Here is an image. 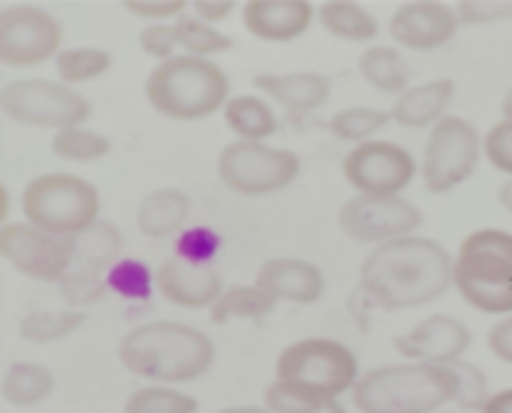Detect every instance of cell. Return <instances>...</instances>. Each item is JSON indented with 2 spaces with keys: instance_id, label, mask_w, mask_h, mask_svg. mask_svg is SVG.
<instances>
[{
  "instance_id": "cell-1",
  "label": "cell",
  "mask_w": 512,
  "mask_h": 413,
  "mask_svg": "<svg viewBox=\"0 0 512 413\" xmlns=\"http://www.w3.org/2000/svg\"><path fill=\"white\" fill-rule=\"evenodd\" d=\"M455 257L432 237H397L362 260L365 295L381 308H420L452 289Z\"/></svg>"
},
{
  "instance_id": "cell-2",
  "label": "cell",
  "mask_w": 512,
  "mask_h": 413,
  "mask_svg": "<svg viewBox=\"0 0 512 413\" xmlns=\"http://www.w3.org/2000/svg\"><path fill=\"white\" fill-rule=\"evenodd\" d=\"M119 362L151 385H183L202 378L215 362V343L180 321L138 324L119 340Z\"/></svg>"
},
{
  "instance_id": "cell-3",
  "label": "cell",
  "mask_w": 512,
  "mask_h": 413,
  "mask_svg": "<svg viewBox=\"0 0 512 413\" xmlns=\"http://www.w3.org/2000/svg\"><path fill=\"white\" fill-rule=\"evenodd\" d=\"M349 394L359 413H436L455 404L458 381L452 365L391 362L359 375Z\"/></svg>"
},
{
  "instance_id": "cell-4",
  "label": "cell",
  "mask_w": 512,
  "mask_h": 413,
  "mask_svg": "<svg viewBox=\"0 0 512 413\" xmlns=\"http://www.w3.org/2000/svg\"><path fill=\"white\" fill-rule=\"evenodd\" d=\"M144 97L160 116L176 122H196L224 109V103L231 100V81L215 61L173 55L148 74Z\"/></svg>"
},
{
  "instance_id": "cell-5",
  "label": "cell",
  "mask_w": 512,
  "mask_h": 413,
  "mask_svg": "<svg viewBox=\"0 0 512 413\" xmlns=\"http://www.w3.org/2000/svg\"><path fill=\"white\" fill-rule=\"evenodd\" d=\"M452 289L484 314H512V234L480 228L464 237L452 266Z\"/></svg>"
},
{
  "instance_id": "cell-6",
  "label": "cell",
  "mask_w": 512,
  "mask_h": 413,
  "mask_svg": "<svg viewBox=\"0 0 512 413\" xmlns=\"http://www.w3.org/2000/svg\"><path fill=\"white\" fill-rule=\"evenodd\" d=\"M20 202L29 225L58 237L84 234L103 212L100 189L77 173H42L26 183Z\"/></svg>"
},
{
  "instance_id": "cell-7",
  "label": "cell",
  "mask_w": 512,
  "mask_h": 413,
  "mask_svg": "<svg viewBox=\"0 0 512 413\" xmlns=\"http://www.w3.org/2000/svg\"><path fill=\"white\" fill-rule=\"evenodd\" d=\"M276 381L308 391L333 407L336 397L356 388L359 359L340 340H327V337L295 340L276 359Z\"/></svg>"
},
{
  "instance_id": "cell-8",
  "label": "cell",
  "mask_w": 512,
  "mask_h": 413,
  "mask_svg": "<svg viewBox=\"0 0 512 413\" xmlns=\"http://www.w3.org/2000/svg\"><path fill=\"white\" fill-rule=\"evenodd\" d=\"M0 113L36 125V129H74L93 116V106L84 93L64 84H52L45 77H20L0 87Z\"/></svg>"
},
{
  "instance_id": "cell-9",
  "label": "cell",
  "mask_w": 512,
  "mask_h": 413,
  "mask_svg": "<svg viewBox=\"0 0 512 413\" xmlns=\"http://www.w3.org/2000/svg\"><path fill=\"white\" fill-rule=\"evenodd\" d=\"M301 173V157L266 141H231L218 157V177L237 196H269L292 186Z\"/></svg>"
},
{
  "instance_id": "cell-10",
  "label": "cell",
  "mask_w": 512,
  "mask_h": 413,
  "mask_svg": "<svg viewBox=\"0 0 512 413\" xmlns=\"http://www.w3.org/2000/svg\"><path fill=\"white\" fill-rule=\"evenodd\" d=\"M480 135L461 116H445L429 129L423 148V186L429 193H452L471 177L480 161Z\"/></svg>"
},
{
  "instance_id": "cell-11",
  "label": "cell",
  "mask_w": 512,
  "mask_h": 413,
  "mask_svg": "<svg viewBox=\"0 0 512 413\" xmlns=\"http://www.w3.org/2000/svg\"><path fill=\"white\" fill-rule=\"evenodd\" d=\"M0 257L26 279L58 282L74 266V237L48 234L29 221H10L0 228Z\"/></svg>"
},
{
  "instance_id": "cell-12",
  "label": "cell",
  "mask_w": 512,
  "mask_h": 413,
  "mask_svg": "<svg viewBox=\"0 0 512 413\" xmlns=\"http://www.w3.org/2000/svg\"><path fill=\"white\" fill-rule=\"evenodd\" d=\"M61 23L42 7L13 4L0 10V65L36 68L58 58L61 52Z\"/></svg>"
},
{
  "instance_id": "cell-13",
  "label": "cell",
  "mask_w": 512,
  "mask_h": 413,
  "mask_svg": "<svg viewBox=\"0 0 512 413\" xmlns=\"http://www.w3.org/2000/svg\"><path fill=\"white\" fill-rule=\"evenodd\" d=\"M343 177L356 196H400L416 177V161L397 141H365L343 161Z\"/></svg>"
},
{
  "instance_id": "cell-14",
  "label": "cell",
  "mask_w": 512,
  "mask_h": 413,
  "mask_svg": "<svg viewBox=\"0 0 512 413\" xmlns=\"http://www.w3.org/2000/svg\"><path fill=\"white\" fill-rule=\"evenodd\" d=\"M340 231L359 244H388L397 237H410L420 228L423 215L416 205L400 196H352L340 205Z\"/></svg>"
},
{
  "instance_id": "cell-15",
  "label": "cell",
  "mask_w": 512,
  "mask_h": 413,
  "mask_svg": "<svg viewBox=\"0 0 512 413\" xmlns=\"http://www.w3.org/2000/svg\"><path fill=\"white\" fill-rule=\"evenodd\" d=\"M458 13L442 0H413V4L397 7L388 23V33L397 49L410 52H432L442 49L458 36Z\"/></svg>"
},
{
  "instance_id": "cell-16",
  "label": "cell",
  "mask_w": 512,
  "mask_h": 413,
  "mask_svg": "<svg viewBox=\"0 0 512 413\" xmlns=\"http://www.w3.org/2000/svg\"><path fill=\"white\" fill-rule=\"evenodd\" d=\"M397 353L404 362H429V365H448L458 362L471 346V330L452 314H432L420 321L404 337L394 340Z\"/></svg>"
},
{
  "instance_id": "cell-17",
  "label": "cell",
  "mask_w": 512,
  "mask_h": 413,
  "mask_svg": "<svg viewBox=\"0 0 512 413\" xmlns=\"http://www.w3.org/2000/svg\"><path fill=\"white\" fill-rule=\"evenodd\" d=\"M154 289L170 305L212 308L224 292V279L212 263H186L173 257L154 269Z\"/></svg>"
},
{
  "instance_id": "cell-18",
  "label": "cell",
  "mask_w": 512,
  "mask_h": 413,
  "mask_svg": "<svg viewBox=\"0 0 512 413\" xmlns=\"http://www.w3.org/2000/svg\"><path fill=\"white\" fill-rule=\"evenodd\" d=\"M317 17L308 0H247L244 26L260 42H295L311 29Z\"/></svg>"
},
{
  "instance_id": "cell-19",
  "label": "cell",
  "mask_w": 512,
  "mask_h": 413,
  "mask_svg": "<svg viewBox=\"0 0 512 413\" xmlns=\"http://www.w3.org/2000/svg\"><path fill=\"white\" fill-rule=\"evenodd\" d=\"M256 285L276 301H292V305H314L324 295V273L298 257H272L256 273Z\"/></svg>"
},
{
  "instance_id": "cell-20",
  "label": "cell",
  "mask_w": 512,
  "mask_h": 413,
  "mask_svg": "<svg viewBox=\"0 0 512 413\" xmlns=\"http://www.w3.org/2000/svg\"><path fill=\"white\" fill-rule=\"evenodd\" d=\"M256 90L279 103L288 113H311L330 100V81L314 71H295V74H256Z\"/></svg>"
},
{
  "instance_id": "cell-21",
  "label": "cell",
  "mask_w": 512,
  "mask_h": 413,
  "mask_svg": "<svg viewBox=\"0 0 512 413\" xmlns=\"http://www.w3.org/2000/svg\"><path fill=\"white\" fill-rule=\"evenodd\" d=\"M455 100L452 81H429L420 87H407L391 106V119L404 129H432L448 116V106Z\"/></svg>"
},
{
  "instance_id": "cell-22",
  "label": "cell",
  "mask_w": 512,
  "mask_h": 413,
  "mask_svg": "<svg viewBox=\"0 0 512 413\" xmlns=\"http://www.w3.org/2000/svg\"><path fill=\"white\" fill-rule=\"evenodd\" d=\"M122 253V231L112 221H93V225L74 237V266L80 273L106 276L112 263H119Z\"/></svg>"
},
{
  "instance_id": "cell-23",
  "label": "cell",
  "mask_w": 512,
  "mask_h": 413,
  "mask_svg": "<svg viewBox=\"0 0 512 413\" xmlns=\"http://www.w3.org/2000/svg\"><path fill=\"white\" fill-rule=\"evenodd\" d=\"M189 218V196L180 189H154L138 205V231L144 237H170Z\"/></svg>"
},
{
  "instance_id": "cell-24",
  "label": "cell",
  "mask_w": 512,
  "mask_h": 413,
  "mask_svg": "<svg viewBox=\"0 0 512 413\" xmlns=\"http://www.w3.org/2000/svg\"><path fill=\"white\" fill-rule=\"evenodd\" d=\"M55 394V375L42 362H13L0 378V401L10 407H36Z\"/></svg>"
},
{
  "instance_id": "cell-25",
  "label": "cell",
  "mask_w": 512,
  "mask_h": 413,
  "mask_svg": "<svg viewBox=\"0 0 512 413\" xmlns=\"http://www.w3.org/2000/svg\"><path fill=\"white\" fill-rule=\"evenodd\" d=\"M224 125L237 135V141H266L269 135H276L279 119L276 109L269 106L263 97H231L224 103Z\"/></svg>"
},
{
  "instance_id": "cell-26",
  "label": "cell",
  "mask_w": 512,
  "mask_h": 413,
  "mask_svg": "<svg viewBox=\"0 0 512 413\" xmlns=\"http://www.w3.org/2000/svg\"><path fill=\"white\" fill-rule=\"evenodd\" d=\"M317 17L333 39L372 42L378 36V20L356 0H327V4H320Z\"/></svg>"
},
{
  "instance_id": "cell-27",
  "label": "cell",
  "mask_w": 512,
  "mask_h": 413,
  "mask_svg": "<svg viewBox=\"0 0 512 413\" xmlns=\"http://www.w3.org/2000/svg\"><path fill=\"white\" fill-rule=\"evenodd\" d=\"M359 74L365 77L368 87H375L378 93H391L400 97L407 90V65L404 55L391 45H372L359 55Z\"/></svg>"
},
{
  "instance_id": "cell-28",
  "label": "cell",
  "mask_w": 512,
  "mask_h": 413,
  "mask_svg": "<svg viewBox=\"0 0 512 413\" xmlns=\"http://www.w3.org/2000/svg\"><path fill=\"white\" fill-rule=\"evenodd\" d=\"M279 301L266 295L260 285H231L224 289L221 298L212 305V317L218 324L224 321H253V317H266Z\"/></svg>"
},
{
  "instance_id": "cell-29",
  "label": "cell",
  "mask_w": 512,
  "mask_h": 413,
  "mask_svg": "<svg viewBox=\"0 0 512 413\" xmlns=\"http://www.w3.org/2000/svg\"><path fill=\"white\" fill-rule=\"evenodd\" d=\"M176 33V49H183V55L189 58H208L231 49V36H224L218 26H208L196 17H180L173 23Z\"/></svg>"
},
{
  "instance_id": "cell-30",
  "label": "cell",
  "mask_w": 512,
  "mask_h": 413,
  "mask_svg": "<svg viewBox=\"0 0 512 413\" xmlns=\"http://www.w3.org/2000/svg\"><path fill=\"white\" fill-rule=\"evenodd\" d=\"M112 68V55L103 49H61L55 58V71L64 87L90 84Z\"/></svg>"
},
{
  "instance_id": "cell-31",
  "label": "cell",
  "mask_w": 512,
  "mask_h": 413,
  "mask_svg": "<svg viewBox=\"0 0 512 413\" xmlns=\"http://www.w3.org/2000/svg\"><path fill=\"white\" fill-rule=\"evenodd\" d=\"M391 122V116L384 109L372 106H349L333 113L330 119V132L340 141H352V145H365V141H375V135Z\"/></svg>"
},
{
  "instance_id": "cell-32",
  "label": "cell",
  "mask_w": 512,
  "mask_h": 413,
  "mask_svg": "<svg viewBox=\"0 0 512 413\" xmlns=\"http://www.w3.org/2000/svg\"><path fill=\"white\" fill-rule=\"evenodd\" d=\"M87 324L80 311H32L20 321V333L29 343H58Z\"/></svg>"
},
{
  "instance_id": "cell-33",
  "label": "cell",
  "mask_w": 512,
  "mask_h": 413,
  "mask_svg": "<svg viewBox=\"0 0 512 413\" xmlns=\"http://www.w3.org/2000/svg\"><path fill=\"white\" fill-rule=\"evenodd\" d=\"M109 138L100 132H90L84 125H74V129H61L52 138V151L61 157V161H71V164H93V161H103L109 154Z\"/></svg>"
},
{
  "instance_id": "cell-34",
  "label": "cell",
  "mask_w": 512,
  "mask_h": 413,
  "mask_svg": "<svg viewBox=\"0 0 512 413\" xmlns=\"http://www.w3.org/2000/svg\"><path fill=\"white\" fill-rule=\"evenodd\" d=\"M199 401L170 385H148L128 394L125 413H196Z\"/></svg>"
},
{
  "instance_id": "cell-35",
  "label": "cell",
  "mask_w": 512,
  "mask_h": 413,
  "mask_svg": "<svg viewBox=\"0 0 512 413\" xmlns=\"http://www.w3.org/2000/svg\"><path fill=\"white\" fill-rule=\"evenodd\" d=\"M106 279V289L116 292L128 301H141L148 298L151 289H154V269L141 260H119L109 266V273L103 276Z\"/></svg>"
},
{
  "instance_id": "cell-36",
  "label": "cell",
  "mask_w": 512,
  "mask_h": 413,
  "mask_svg": "<svg viewBox=\"0 0 512 413\" xmlns=\"http://www.w3.org/2000/svg\"><path fill=\"white\" fill-rule=\"evenodd\" d=\"M263 401H266V410H272V413H320V410H330V404H324L320 397L285 385V381H272V385L263 391Z\"/></svg>"
},
{
  "instance_id": "cell-37",
  "label": "cell",
  "mask_w": 512,
  "mask_h": 413,
  "mask_svg": "<svg viewBox=\"0 0 512 413\" xmlns=\"http://www.w3.org/2000/svg\"><path fill=\"white\" fill-rule=\"evenodd\" d=\"M455 372V381H458V394H455V404L464 407V410H480L487 404L490 397V388H487V375L477 369L471 362H448Z\"/></svg>"
},
{
  "instance_id": "cell-38",
  "label": "cell",
  "mask_w": 512,
  "mask_h": 413,
  "mask_svg": "<svg viewBox=\"0 0 512 413\" xmlns=\"http://www.w3.org/2000/svg\"><path fill=\"white\" fill-rule=\"evenodd\" d=\"M58 292H61L64 301H68V305L84 308V305H96V301H100L109 289H106V279L103 276L71 269L68 276L58 279Z\"/></svg>"
},
{
  "instance_id": "cell-39",
  "label": "cell",
  "mask_w": 512,
  "mask_h": 413,
  "mask_svg": "<svg viewBox=\"0 0 512 413\" xmlns=\"http://www.w3.org/2000/svg\"><path fill=\"white\" fill-rule=\"evenodd\" d=\"M480 151L490 161L493 170L506 173L512 180V119H500L493 125V129L480 138Z\"/></svg>"
},
{
  "instance_id": "cell-40",
  "label": "cell",
  "mask_w": 512,
  "mask_h": 413,
  "mask_svg": "<svg viewBox=\"0 0 512 413\" xmlns=\"http://www.w3.org/2000/svg\"><path fill=\"white\" fill-rule=\"evenodd\" d=\"M138 45H141L144 55L170 61L176 55V33H173L170 23H148L138 33Z\"/></svg>"
},
{
  "instance_id": "cell-41",
  "label": "cell",
  "mask_w": 512,
  "mask_h": 413,
  "mask_svg": "<svg viewBox=\"0 0 512 413\" xmlns=\"http://www.w3.org/2000/svg\"><path fill=\"white\" fill-rule=\"evenodd\" d=\"M132 17H141L148 23H164L170 17L180 20L183 10L189 7V0H125L122 4Z\"/></svg>"
},
{
  "instance_id": "cell-42",
  "label": "cell",
  "mask_w": 512,
  "mask_h": 413,
  "mask_svg": "<svg viewBox=\"0 0 512 413\" xmlns=\"http://www.w3.org/2000/svg\"><path fill=\"white\" fill-rule=\"evenodd\" d=\"M215 234L205 231V228H192L186 234H180L176 241V260H186V263H208L212 260V250H215Z\"/></svg>"
},
{
  "instance_id": "cell-43",
  "label": "cell",
  "mask_w": 512,
  "mask_h": 413,
  "mask_svg": "<svg viewBox=\"0 0 512 413\" xmlns=\"http://www.w3.org/2000/svg\"><path fill=\"white\" fill-rule=\"evenodd\" d=\"M458 23H496L512 20V4H487V0H461L455 4Z\"/></svg>"
},
{
  "instance_id": "cell-44",
  "label": "cell",
  "mask_w": 512,
  "mask_h": 413,
  "mask_svg": "<svg viewBox=\"0 0 512 413\" xmlns=\"http://www.w3.org/2000/svg\"><path fill=\"white\" fill-rule=\"evenodd\" d=\"M487 346H490V353L512 365V314L500 317V324H493L490 333H487Z\"/></svg>"
},
{
  "instance_id": "cell-45",
  "label": "cell",
  "mask_w": 512,
  "mask_h": 413,
  "mask_svg": "<svg viewBox=\"0 0 512 413\" xmlns=\"http://www.w3.org/2000/svg\"><path fill=\"white\" fill-rule=\"evenodd\" d=\"M192 13H196V20L208 23V26H215L221 20H228L231 13H234V0H192Z\"/></svg>"
},
{
  "instance_id": "cell-46",
  "label": "cell",
  "mask_w": 512,
  "mask_h": 413,
  "mask_svg": "<svg viewBox=\"0 0 512 413\" xmlns=\"http://www.w3.org/2000/svg\"><path fill=\"white\" fill-rule=\"evenodd\" d=\"M480 413H512V388L506 391H493L487 397V404L480 407Z\"/></svg>"
},
{
  "instance_id": "cell-47",
  "label": "cell",
  "mask_w": 512,
  "mask_h": 413,
  "mask_svg": "<svg viewBox=\"0 0 512 413\" xmlns=\"http://www.w3.org/2000/svg\"><path fill=\"white\" fill-rule=\"evenodd\" d=\"M500 205L512 215V180H506V183L500 186Z\"/></svg>"
},
{
  "instance_id": "cell-48",
  "label": "cell",
  "mask_w": 512,
  "mask_h": 413,
  "mask_svg": "<svg viewBox=\"0 0 512 413\" xmlns=\"http://www.w3.org/2000/svg\"><path fill=\"white\" fill-rule=\"evenodd\" d=\"M218 413H272L266 407H253V404H240V407H221Z\"/></svg>"
},
{
  "instance_id": "cell-49",
  "label": "cell",
  "mask_w": 512,
  "mask_h": 413,
  "mask_svg": "<svg viewBox=\"0 0 512 413\" xmlns=\"http://www.w3.org/2000/svg\"><path fill=\"white\" fill-rule=\"evenodd\" d=\"M503 119H512V87L506 90V97H503Z\"/></svg>"
}]
</instances>
